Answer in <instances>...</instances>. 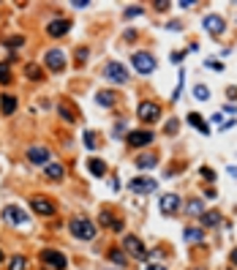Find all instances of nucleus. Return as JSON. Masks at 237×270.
Here are the masks:
<instances>
[{
	"label": "nucleus",
	"mask_w": 237,
	"mask_h": 270,
	"mask_svg": "<svg viewBox=\"0 0 237 270\" xmlns=\"http://www.w3.org/2000/svg\"><path fill=\"white\" fill-rule=\"evenodd\" d=\"M69 232L77 240H93L96 238V224H93L87 215H77V219L69 221Z\"/></svg>",
	"instance_id": "f257e3e1"
},
{
	"label": "nucleus",
	"mask_w": 237,
	"mask_h": 270,
	"mask_svg": "<svg viewBox=\"0 0 237 270\" xmlns=\"http://www.w3.org/2000/svg\"><path fill=\"white\" fill-rule=\"evenodd\" d=\"M123 248H126V254L128 256H134V259H150V251H147L145 246H142V240L137 238V235H126V240H123Z\"/></svg>",
	"instance_id": "f03ea898"
},
{
	"label": "nucleus",
	"mask_w": 237,
	"mask_h": 270,
	"mask_svg": "<svg viewBox=\"0 0 237 270\" xmlns=\"http://www.w3.org/2000/svg\"><path fill=\"white\" fill-rule=\"evenodd\" d=\"M104 77L109 79V82H114V85H126L128 82V69L123 63H117V60H112V63H106Z\"/></svg>",
	"instance_id": "7ed1b4c3"
},
{
	"label": "nucleus",
	"mask_w": 237,
	"mask_h": 270,
	"mask_svg": "<svg viewBox=\"0 0 237 270\" xmlns=\"http://www.w3.org/2000/svg\"><path fill=\"white\" fill-rule=\"evenodd\" d=\"M41 262L46 267H52V270H66V265H69L66 254L55 251V248H44V251H41Z\"/></svg>",
	"instance_id": "20e7f679"
},
{
	"label": "nucleus",
	"mask_w": 237,
	"mask_h": 270,
	"mask_svg": "<svg viewBox=\"0 0 237 270\" xmlns=\"http://www.w3.org/2000/svg\"><path fill=\"white\" fill-rule=\"evenodd\" d=\"M137 115H139L142 123H155V120H161V106L155 104V101H142Z\"/></svg>",
	"instance_id": "39448f33"
},
{
	"label": "nucleus",
	"mask_w": 237,
	"mask_h": 270,
	"mask_svg": "<svg viewBox=\"0 0 237 270\" xmlns=\"http://www.w3.org/2000/svg\"><path fill=\"white\" fill-rule=\"evenodd\" d=\"M3 219L9 221V224H14V227H30V219H28V213L22 210V207H17V205H9L3 210Z\"/></svg>",
	"instance_id": "423d86ee"
},
{
	"label": "nucleus",
	"mask_w": 237,
	"mask_h": 270,
	"mask_svg": "<svg viewBox=\"0 0 237 270\" xmlns=\"http://www.w3.org/2000/svg\"><path fill=\"white\" fill-rule=\"evenodd\" d=\"M134 69H137L139 74H153L155 71V58L150 55V52H137V55L131 58Z\"/></svg>",
	"instance_id": "0eeeda50"
},
{
	"label": "nucleus",
	"mask_w": 237,
	"mask_h": 270,
	"mask_svg": "<svg viewBox=\"0 0 237 270\" xmlns=\"http://www.w3.org/2000/svg\"><path fill=\"white\" fill-rule=\"evenodd\" d=\"M153 131H147V128H142V131H131L126 137V142L131 145V147H147V145H153Z\"/></svg>",
	"instance_id": "6e6552de"
},
{
	"label": "nucleus",
	"mask_w": 237,
	"mask_h": 270,
	"mask_svg": "<svg viewBox=\"0 0 237 270\" xmlns=\"http://www.w3.org/2000/svg\"><path fill=\"white\" fill-rule=\"evenodd\" d=\"M128 188H131L134 194H153L155 188H158V183H155L153 178H134L131 183H128Z\"/></svg>",
	"instance_id": "1a4fd4ad"
},
{
	"label": "nucleus",
	"mask_w": 237,
	"mask_h": 270,
	"mask_svg": "<svg viewBox=\"0 0 237 270\" xmlns=\"http://www.w3.org/2000/svg\"><path fill=\"white\" fill-rule=\"evenodd\" d=\"M28 161H30V164H36V167H46V164H49V147H44V145L30 147V150H28Z\"/></svg>",
	"instance_id": "9d476101"
},
{
	"label": "nucleus",
	"mask_w": 237,
	"mask_h": 270,
	"mask_svg": "<svg viewBox=\"0 0 237 270\" xmlns=\"http://www.w3.org/2000/svg\"><path fill=\"white\" fill-rule=\"evenodd\" d=\"M44 60H46V66H49L52 71H63L66 69V52L63 49H49L44 55Z\"/></svg>",
	"instance_id": "9b49d317"
},
{
	"label": "nucleus",
	"mask_w": 237,
	"mask_h": 270,
	"mask_svg": "<svg viewBox=\"0 0 237 270\" xmlns=\"http://www.w3.org/2000/svg\"><path fill=\"white\" fill-rule=\"evenodd\" d=\"M158 207H161V213H164V215H174L180 210V197H177V194H164L161 202H158Z\"/></svg>",
	"instance_id": "f8f14e48"
},
{
	"label": "nucleus",
	"mask_w": 237,
	"mask_h": 270,
	"mask_svg": "<svg viewBox=\"0 0 237 270\" xmlns=\"http://www.w3.org/2000/svg\"><path fill=\"white\" fill-rule=\"evenodd\" d=\"M30 207H33L38 215H55V202L46 199V197H33V199H30Z\"/></svg>",
	"instance_id": "ddd939ff"
},
{
	"label": "nucleus",
	"mask_w": 237,
	"mask_h": 270,
	"mask_svg": "<svg viewBox=\"0 0 237 270\" xmlns=\"http://www.w3.org/2000/svg\"><path fill=\"white\" fill-rule=\"evenodd\" d=\"M202 25H205V30L210 33V36H221V33L226 30V22H223V19H221L218 14H207Z\"/></svg>",
	"instance_id": "4468645a"
},
{
	"label": "nucleus",
	"mask_w": 237,
	"mask_h": 270,
	"mask_svg": "<svg viewBox=\"0 0 237 270\" xmlns=\"http://www.w3.org/2000/svg\"><path fill=\"white\" fill-rule=\"evenodd\" d=\"M69 30H71V22H69V19H52V22L46 25V36H52V38L66 36Z\"/></svg>",
	"instance_id": "2eb2a0df"
},
{
	"label": "nucleus",
	"mask_w": 237,
	"mask_h": 270,
	"mask_svg": "<svg viewBox=\"0 0 237 270\" xmlns=\"http://www.w3.org/2000/svg\"><path fill=\"white\" fill-rule=\"evenodd\" d=\"M44 175H46L49 180H60V178L66 175V167H63V164H57V161H49V164L44 167Z\"/></svg>",
	"instance_id": "dca6fc26"
},
{
	"label": "nucleus",
	"mask_w": 237,
	"mask_h": 270,
	"mask_svg": "<svg viewBox=\"0 0 237 270\" xmlns=\"http://www.w3.org/2000/svg\"><path fill=\"white\" fill-rule=\"evenodd\" d=\"M87 170H90V175H96V178H104V175H106V164L101 158H90V161H87Z\"/></svg>",
	"instance_id": "f3484780"
},
{
	"label": "nucleus",
	"mask_w": 237,
	"mask_h": 270,
	"mask_svg": "<svg viewBox=\"0 0 237 270\" xmlns=\"http://www.w3.org/2000/svg\"><path fill=\"white\" fill-rule=\"evenodd\" d=\"M221 224V213L218 210H205L202 213V227H218Z\"/></svg>",
	"instance_id": "a211bd4d"
},
{
	"label": "nucleus",
	"mask_w": 237,
	"mask_h": 270,
	"mask_svg": "<svg viewBox=\"0 0 237 270\" xmlns=\"http://www.w3.org/2000/svg\"><path fill=\"white\" fill-rule=\"evenodd\" d=\"M188 123H191L194 128H199L202 134H210V126L205 123V118H202V115H196V112H191L188 115Z\"/></svg>",
	"instance_id": "6ab92c4d"
},
{
	"label": "nucleus",
	"mask_w": 237,
	"mask_h": 270,
	"mask_svg": "<svg viewBox=\"0 0 237 270\" xmlns=\"http://www.w3.org/2000/svg\"><path fill=\"white\" fill-rule=\"evenodd\" d=\"M0 106H3V115H11L17 110V98L11 93H6V96H0Z\"/></svg>",
	"instance_id": "aec40b11"
},
{
	"label": "nucleus",
	"mask_w": 237,
	"mask_h": 270,
	"mask_svg": "<svg viewBox=\"0 0 237 270\" xmlns=\"http://www.w3.org/2000/svg\"><path fill=\"white\" fill-rule=\"evenodd\" d=\"M186 240L188 243H202V240H205V232H202V229H196V227H188L186 229Z\"/></svg>",
	"instance_id": "412c9836"
},
{
	"label": "nucleus",
	"mask_w": 237,
	"mask_h": 270,
	"mask_svg": "<svg viewBox=\"0 0 237 270\" xmlns=\"http://www.w3.org/2000/svg\"><path fill=\"white\" fill-rule=\"evenodd\" d=\"M186 213H188V215H202V213H205V205H202V199H191V202H188Z\"/></svg>",
	"instance_id": "4be33fe9"
},
{
	"label": "nucleus",
	"mask_w": 237,
	"mask_h": 270,
	"mask_svg": "<svg viewBox=\"0 0 237 270\" xmlns=\"http://www.w3.org/2000/svg\"><path fill=\"white\" fill-rule=\"evenodd\" d=\"M137 167H139V170H153V167H155V156H150V153L139 156L137 158Z\"/></svg>",
	"instance_id": "5701e85b"
},
{
	"label": "nucleus",
	"mask_w": 237,
	"mask_h": 270,
	"mask_svg": "<svg viewBox=\"0 0 237 270\" xmlns=\"http://www.w3.org/2000/svg\"><path fill=\"white\" fill-rule=\"evenodd\" d=\"M194 98L196 101H210V87L207 85H194Z\"/></svg>",
	"instance_id": "b1692460"
},
{
	"label": "nucleus",
	"mask_w": 237,
	"mask_h": 270,
	"mask_svg": "<svg viewBox=\"0 0 237 270\" xmlns=\"http://www.w3.org/2000/svg\"><path fill=\"white\" fill-rule=\"evenodd\" d=\"M96 98H98V104H101V106H114V93H106V90H101Z\"/></svg>",
	"instance_id": "393cba45"
},
{
	"label": "nucleus",
	"mask_w": 237,
	"mask_h": 270,
	"mask_svg": "<svg viewBox=\"0 0 237 270\" xmlns=\"http://www.w3.org/2000/svg\"><path fill=\"white\" fill-rule=\"evenodd\" d=\"M25 74H28V79H33V82H38V79H41L44 77V74H41V69H38V66H28V69H25Z\"/></svg>",
	"instance_id": "a878e982"
},
{
	"label": "nucleus",
	"mask_w": 237,
	"mask_h": 270,
	"mask_svg": "<svg viewBox=\"0 0 237 270\" xmlns=\"http://www.w3.org/2000/svg\"><path fill=\"white\" fill-rule=\"evenodd\" d=\"M11 82V69L9 63H0V85H9Z\"/></svg>",
	"instance_id": "bb28decb"
},
{
	"label": "nucleus",
	"mask_w": 237,
	"mask_h": 270,
	"mask_svg": "<svg viewBox=\"0 0 237 270\" xmlns=\"http://www.w3.org/2000/svg\"><path fill=\"white\" fill-rule=\"evenodd\" d=\"M82 139H85V147H87V150H93V147L98 145V142H96V134H93V131H85Z\"/></svg>",
	"instance_id": "cd10ccee"
},
{
	"label": "nucleus",
	"mask_w": 237,
	"mask_h": 270,
	"mask_svg": "<svg viewBox=\"0 0 237 270\" xmlns=\"http://www.w3.org/2000/svg\"><path fill=\"white\" fill-rule=\"evenodd\" d=\"M9 267H11V270H25V267H28V262H25V256H14Z\"/></svg>",
	"instance_id": "c85d7f7f"
},
{
	"label": "nucleus",
	"mask_w": 237,
	"mask_h": 270,
	"mask_svg": "<svg viewBox=\"0 0 237 270\" xmlns=\"http://www.w3.org/2000/svg\"><path fill=\"white\" fill-rule=\"evenodd\" d=\"M101 224H104V227H112V224H114V215H112L109 210H104V213H101Z\"/></svg>",
	"instance_id": "c756f323"
},
{
	"label": "nucleus",
	"mask_w": 237,
	"mask_h": 270,
	"mask_svg": "<svg viewBox=\"0 0 237 270\" xmlns=\"http://www.w3.org/2000/svg\"><path fill=\"white\" fill-rule=\"evenodd\" d=\"M142 14V6H128V9H126V17L128 19H131V17H139Z\"/></svg>",
	"instance_id": "7c9ffc66"
},
{
	"label": "nucleus",
	"mask_w": 237,
	"mask_h": 270,
	"mask_svg": "<svg viewBox=\"0 0 237 270\" xmlns=\"http://www.w3.org/2000/svg\"><path fill=\"white\" fill-rule=\"evenodd\" d=\"M6 44H9V46H22V36H9V38H6Z\"/></svg>",
	"instance_id": "2f4dec72"
},
{
	"label": "nucleus",
	"mask_w": 237,
	"mask_h": 270,
	"mask_svg": "<svg viewBox=\"0 0 237 270\" xmlns=\"http://www.w3.org/2000/svg\"><path fill=\"white\" fill-rule=\"evenodd\" d=\"M109 256H112V262H117V265H123V262H126V254L123 251H112Z\"/></svg>",
	"instance_id": "473e14b6"
},
{
	"label": "nucleus",
	"mask_w": 237,
	"mask_h": 270,
	"mask_svg": "<svg viewBox=\"0 0 237 270\" xmlns=\"http://www.w3.org/2000/svg\"><path fill=\"white\" fill-rule=\"evenodd\" d=\"M199 175H202L205 180H215V172H213V170H207V167H202V170H199Z\"/></svg>",
	"instance_id": "72a5a7b5"
},
{
	"label": "nucleus",
	"mask_w": 237,
	"mask_h": 270,
	"mask_svg": "<svg viewBox=\"0 0 237 270\" xmlns=\"http://www.w3.org/2000/svg\"><path fill=\"white\" fill-rule=\"evenodd\" d=\"M207 69H215V71H223V63H221V60H207Z\"/></svg>",
	"instance_id": "f704fd0d"
},
{
	"label": "nucleus",
	"mask_w": 237,
	"mask_h": 270,
	"mask_svg": "<svg viewBox=\"0 0 237 270\" xmlns=\"http://www.w3.org/2000/svg\"><path fill=\"white\" fill-rule=\"evenodd\" d=\"M183 58H186V52H172V55H169L172 63H183Z\"/></svg>",
	"instance_id": "c9c22d12"
},
{
	"label": "nucleus",
	"mask_w": 237,
	"mask_h": 270,
	"mask_svg": "<svg viewBox=\"0 0 237 270\" xmlns=\"http://www.w3.org/2000/svg\"><path fill=\"white\" fill-rule=\"evenodd\" d=\"M60 115H63L69 123H74V115H71V110H66V106H60Z\"/></svg>",
	"instance_id": "e433bc0d"
},
{
	"label": "nucleus",
	"mask_w": 237,
	"mask_h": 270,
	"mask_svg": "<svg viewBox=\"0 0 237 270\" xmlns=\"http://www.w3.org/2000/svg\"><path fill=\"white\" fill-rule=\"evenodd\" d=\"M177 128H180V123H177V120H172V123H166V134H174Z\"/></svg>",
	"instance_id": "4c0bfd02"
},
{
	"label": "nucleus",
	"mask_w": 237,
	"mask_h": 270,
	"mask_svg": "<svg viewBox=\"0 0 237 270\" xmlns=\"http://www.w3.org/2000/svg\"><path fill=\"white\" fill-rule=\"evenodd\" d=\"M85 58H87V49H85V46H82V49H79V52H77V60H79V63H85Z\"/></svg>",
	"instance_id": "58836bf2"
},
{
	"label": "nucleus",
	"mask_w": 237,
	"mask_h": 270,
	"mask_svg": "<svg viewBox=\"0 0 237 270\" xmlns=\"http://www.w3.org/2000/svg\"><path fill=\"white\" fill-rule=\"evenodd\" d=\"M155 9H158V11H166L169 3H166V0H158V3H155Z\"/></svg>",
	"instance_id": "ea45409f"
},
{
	"label": "nucleus",
	"mask_w": 237,
	"mask_h": 270,
	"mask_svg": "<svg viewBox=\"0 0 237 270\" xmlns=\"http://www.w3.org/2000/svg\"><path fill=\"white\" fill-rule=\"evenodd\" d=\"M145 270H166V267H164V265H147Z\"/></svg>",
	"instance_id": "a19ab883"
},
{
	"label": "nucleus",
	"mask_w": 237,
	"mask_h": 270,
	"mask_svg": "<svg viewBox=\"0 0 237 270\" xmlns=\"http://www.w3.org/2000/svg\"><path fill=\"white\" fill-rule=\"evenodd\" d=\"M232 265H237V248L232 251Z\"/></svg>",
	"instance_id": "79ce46f5"
},
{
	"label": "nucleus",
	"mask_w": 237,
	"mask_h": 270,
	"mask_svg": "<svg viewBox=\"0 0 237 270\" xmlns=\"http://www.w3.org/2000/svg\"><path fill=\"white\" fill-rule=\"evenodd\" d=\"M0 262H3V251H0Z\"/></svg>",
	"instance_id": "37998d69"
}]
</instances>
